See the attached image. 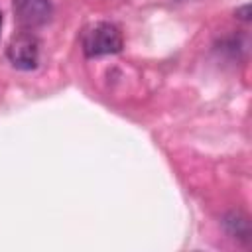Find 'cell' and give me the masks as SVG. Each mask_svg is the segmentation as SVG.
<instances>
[{
	"label": "cell",
	"mask_w": 252,
	"mask_h": 252,
	"mask_svg": "<svg viewBox=\"0 0 252 252\" xmlns=\"http://www.w3.org/2000/svg\"><path fill=\"white\" fill-rule=\"evenodd\" d=\"M236 14H240L238 18L246 22V20H248V6H242V8H238V10H236Z\"/></svg>",
	"instance_id": "cell-5"
},
{
	"label": "cell",
	"mask_w": 252,
	"mask_h": 252,
	"mask_svg": "<svg viewBox=\"0 0 252 252\" xmlns=\"http://www.w3.org/2000/svg\"><path fill=\"white\" fill-rule=\"evenodd\" d=\"M12 10L16 22L24 30H33L47 24L53 12L49 0H14Z\"/></svg>",
	"instance_id": "cell-3"
},
{
	"label": "cell",
	"mask_w": 252,
	"mask_h": 252,
	"mask_svg": "<svg viewBox=\"0 0 252 252\" xmlns=\"http://www.w3.org/2000/svg\"><path fill=\"white\" fill-rule=\"evenodd\" d=\"M222 222H224V226H226V230H228V234L232 238H244V240H248V236H250V222H248V219L242 213L232 211V213H228L224 217Z\"/></svg>",
	"instance_id": "cell-4"
},
{
	"label": "cell",
	"mask_w": 252,
	"mask_h": 252,
	"mask_svg": "<svg viewBox=\"0 0 252 252\" xmlns=\"http://www.w3.org/2000/svg\"><path fill=\"white\" fill-rule=\"evenodd\" d=\"M81 45L87 57L118 53L124 45L122 32L110 22H94L83 30Z\"/></svg>",
	"instance_id": "cell-1"
},
{
	"label": "cell",
	"mask_w": 252,
	"mask_h": 252,
	"mask_svg": "<svg viewBox=\"0 0 252 252\" xmlns=\"http://www.w3.org/2000/svg\"><path fill=\"white\" fill-rule=\"evenodd\" d=\"M6 57L12 63V67L20 71H32L37 67L39 61V41L37 37L30 32L24 30L16 35L10 37L8 47H6Z\"/></svg>",
	"instance_id": "cell-2"
},
{
	"label": "cell",
	"mask_w": 252,
	"mask_h": 252,
	"mask_svg": "<svg viewBox=\"0 0 252 252\" xmlns=\"http://www.w3.org/2000/svg\"><path fill=\"white\" fill-rule=\"evenodd\" d=\"M0 30H2V12H0Z\"/></svg>",
	"instance_id": "cell-6"
}]
</instances>
